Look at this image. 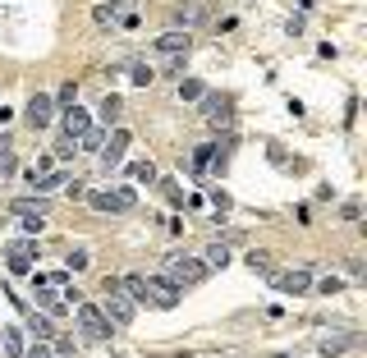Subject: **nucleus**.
Wrapping results in <instances>:
<instances>
[{
	"instance_id": "obj_1",
	"label": "nucleus",
	"mask_w": 367,
	"mask_h": 358,
	"mask_svg": "<svg viewBox=\"0 0 367 358\" xmlns=\"http://www.w3.org/2000/svg\"><path fill=\"white\" fill-rule=\"evenodd\" d=\"M96 308L106 313V322H111V326H133V313H138V303H133V298L120 289V280H111V276H106V298Z\"/></svg>"
},
{
	"instance_id": "obj_2",
	"label": "nucleus",
	"mask_w": 367,
	"mask_h": 358,
	"mask_svg": "<svg viewBox=\"0 0 367 358\" xmlns=\"http://www.w3.org/2000/svg\"><path fill=\"white\" fill-rule=\"evenodd\" d=\"M166 280L179 285V289L202 285V280H207V262H202V257H188V253H170L166 257Z\"/></svg>"
},
{
	"instance_id": "obj_3",
	"label": "nucleus",
	"mask_w": 367,
	"mask_h": 358,
	"mask_svg": "<svg viewBox=\"0 0 367 358\" xmlns=\"http://www.w3.org/2000/svg\"><path fill=\"white\" fill-rule=\"evenodd\" d=\"M83 202H88L92 211H111V216H124V211L138 207V193H133V189H92Z\"/></svg>"
},
{
	"instance_id": "obj_4",
	"label": "nucleus",
	"mask_w": 367,
	"mask_h": 358,
	"mask_svg": "<svg viewBox=\"0 0 367 358\" xmlns=\"http://www.w3.org/2000/svg\"><path fill=\"white\" fill-rule=\"evenodd\" d=\"M74 317H79V331L88 335V340H111V331H115V326L106 322V313H101L96 303L79 298V303H74Z\"/></svg>"
},
{
	"instance_id": "obj_5",
	"label": "nucleus",
	"mask_w": 367,
	"mask_h": 358,
	"mask_svg": "<svg viewBox=\"0 0 367 358\" xmlns=\"http://www.w3.org/2000/svg\"><path fill=\"white\" fill-rule=\"evenodd\" d=\"M198 106H202V115H207V124H211L216 133L235 124V101H230L225 92H202V96H198Z\"/></svg>"
},
{
	"instance_id": "obj_6",
	"label": "nucleus",
	"mask_w": 367,
	"mask_h": 358,
	"mask_svg": "<svg viewBox=\"0 0 367 358\" xmlns=\"http://www.w3.org/2000/svg\"><path fill=\"white\" fill-rule=\"evenodd\" d=\"M23 120H28V129H33V133L51 129V124H55V101H51V96H46V92H33V101H28Z\"/></svg>"
},
{
	"instance_id": "obj_7",
	"label": "nucleus",
	"mask_w": 367,
	"mask_h": 358,
	"mask_svg": "<svg viewBox=\"0 0 367 358\" xmlns=\"http://www.w3.org/2000/svg\"><path fill=\"white\" fill-rule=\"evenodd\" d=\"M129 142H133V133H129V129H120V124H115V129L106 133L101 152H96V157H101V166H106V170H111V166H120V161H124V152H129Z\"/></svg>"
},
{
	"instance_id": "obj_8",
	"label": "nucleus",
	"mask_w": 367,
	"mask_h": 358,
	"mask_svg": "<svg viewBox=\"0 0 367 358\" xmlns=\"http://www.w3.org/2000/svg\"><path fill=\"white\" fill-rule=\"evenodd\" d=\"M271 285L280 289V294L298 298V294H307V289H312V267H298V271H280V276H271Z\"/></svg>"
},
{
	"instance_id": "obj_9",
	"label": "nucleus",
	"mask_w": 367,
	"mask_h": 358,
	"mask_svg": "<svg viewBox=\"0 0 367 358\" xmlns=\"http://www.w3.org/2000/svg\"><path fill=\"white\" fill-rule=\"evenodd\" d=\"M5 257H9V271L14 276H23V271H33V262H37V239H14V244L5 248Z\"/></svg>"
},
{
	"instance_id": "obj_10",
	"label": "nucleus",
	"mask_w": 367,
	"mask_h": 358,
	"mask_svg": "<svg viewBox=\"0 0 367 358\" xmlns=\"http://www.w3.org/2000/svg\"><path fill=\"white\" fill-rule=\"evenodd\" d=\"M147 303L161 308V313H170V308L179 303V285H170L166 276H147Z\"/></svg>"
},
{
	"instance_id": "obj_11",
	"label": "nucleus",
	"mask_w": 367,
	"mask_h": 358,
	"mask_svg": "<svg viewBox=\"0 0 367 358\" xmlns=\"http://www.w3.org/2000/svg\"><path fill=\"white\" fill-rule=\"evenodd\" d=\"M170 18H175V28L188 33V28H198L202 18H207V9H202V0H175V5H170Z\"/></svg>"
},
{
	"instance_id": "obj_12",
	"label": "nucleus",
	"mask_w": 367,
	"mask_h": 358,
	"mask_svg": "<svg viewBox=\"0 0 367 358\" xmlns=\"http://www.w3.org/2000/svg\"><path fill=\"white\" fill-rule=\"evenodd\" d=\"M188 46H193V37L184 33V28H170V33L157 37V51L166 55V60H170V55H188Z\"/></svg>"
},
{
	"instance_id": "obj_13",
	"label": "nucleus",
	"mask_w": 367,
	"mask_h": 358,
	"mask_svg": "<svg viewBox=\"0 0 367 358\" xmlns=\"http://www.w3.org/2000/svg\"><path fill=\"white\" fill-rule=\"evenodd\" d=\"M64 138H83V133L92 129V115L83 111V106H64V120H60Z\"/></svg>"
},
{
	"instance_id": "obj_14",
	"label": "nucleus",
	"mask_w": 367,
	"mask_h": 358,
	"mask_svg": "<svg viewBox=\"0 0 367 358\" xmlns=\"http://www.w3.org/2000/svg\"><path fill=\"white\" fill-rule=\"evenodd\" d=\"M37 313H46V317H64V308H69V303H64V294H55V289L51 285H37Z\"/></svg>"
},
{
	"instance_id": "obj_15",
	"label": "nucleus",
	"mask_w": 367,
	"mask_h": 358,
	"mask_svg": "<svg viewBox=\"0 0 367 358\" xmlns=\"http://www.w3.org/2000/svg\"><path fill=\"white\" fill-rule=\"evenodd\" d=\"M225 147H230V142H225ZM216 157H220V147H216V142H202V147H193V157H188L193 175H211V166H216Z\"/></svg>"
},
{
	"instance_id": "obj_16",
	"label": "nucleus",
	"mask_w": 367,
	"mask_h": 358,
	"mask_svg": "<svg viewBox=\"0 0 367 358\" xmlns=\"http://www.w3.org/2000/svg\"><path fill=\"white\" fill-rule=\"evenodd\" d=\"M9 211H14V216H51V202H46V193H37V198H14Z\"/></svg>"
},
{
	"instance_id": "obj_17",
	"label": "nucleus",
	"mask_w": 367,
	"mask_h": 358,
	"mask_svg": "<svg viewBox=\"0 0 367 358\" xmlns=\"http://www.w3.org/2000/svg\"><path fill=\"white\" fill-rule=\"evenodd\" d=\"M64 184H69V175H64V170H42V175H33V189L37 193H55V189H64Z\"/></svg>"
},
{
	"instance_id": "obj_18",
	"label": "nucleus",
	"mask_w": 367,
	"mask_h": 358,
	"mask_svg": "<svg viewBox=\"0 0 367 358\" xmlns=\"http://www.w3.org/2000/svg\"><path fill=\"white\" fill-rule=\"evenodd\" d=\"M120 289L133 303H147V276H138V271H133V276H120Z\"/></svg>"
},
{
	"instance_id": "obj_19",
	"label": "nucleus",
	"mask_w": 367,
	"mask_h": 358,
	"mask_svg": "<svg viewBox=\"0 0 367 358\" xmlns=\"http://www.w3.org/2000/svg\"><path fill=\"white\" fill-rule=\"evenodd\" d=\"M23 317H28V331H33L37 335V340H51V317H46V313H37V308H23Z\"/></svg>"
},
{
	"instance_id": "obj_20",
	"label": "nucleus",
	"mask_w": 367,
	"mask_h": 358,
	"mask_svg": "<svg viewBox=\"0 0 367 358\" xmlns=\"http://www.w3.org/2000/svg\"><path fill=\"white\" fill-rule=\"evenodd\" d=\"M354 345H358V335H322L317 349L322 354H344V349H354Z\"/></svg>"
},
{
	"instance_id": "obj_21",
	"label": "nucleus",
	"mask_w": 367,
	"mask_h": 358,
	"mask_svg": "<svg viewBox=\"0 0 367 358\" xmlns=\"http://www.w3.org/2000/svg\"><path fill=\"white\" fill-rule=\"evenodd\" d=\"M244 267L253 271V276H276V267H271V253H262V248H253V253L244 257Z\"/></svg>"
},
{
	"instance_id": "obj_22",
	"label": "nucleus",
	"mask_w": 367,
	"mask_h": 358,
	"mask_svg": "<svg viewBox=\"0 0 367 358\" xmlns=\"http://www.w3.org/2000/svg\"><path fill=\"white\" fill-rule=\"evenodd\" d=\"M120 111H124V101H120V96H106V101H101V111H96V115H101V129H115V124H120Z\"/></svg>"
},
{
	"instance_id": "obj_23",
	"label": "nucleus",
	"mask_w": 367,
	"mask_h": 358,
	"mask_svg": "<svg viewBox=\"0 0 367 358\" xmlns=\"http://www.w3.org/2000/svg\"><path fill=\"white\" fill-rule=\"evenodd\" d=\"M0 345H5V354H14V358H23V331H18V326H5V331H0Z\"/></svg>"
},
{
	"instance_id": "obj_24",
	"label": "nucleus",
	"mask_w": 367,
	"mask_h": 358,
	"mask_svg": "<svg viewBox=\"0 0 367 358\" xmlns=\"http://www.w3.org/2000/svg\"><path fill=\"white\" fill-rule=\"evenodd\" d=\"M202 262H207V271H216V267H230V248H225V244H207Z\"/></svg>"
},
{
	"instance_id": "obj_25",
	"label": "nucleus",
	"mask_w": 367,
	"mask_h": 358,
	"mask_svg": "<svg viewBox=\"0 0 367 358\" xmlns=\"http://www.w3.org/2000/svg\"><path fill=\"white\" fill-rule=\"evenodd\" d=\"M129 175H133V184H157V179H161L152 161H133V166H129Z\"/></svg>"
},
{
	"instance_id": "obj_26",
	"label": "nucleus",
	"mask_w": 367,
	"mask_h": 358,
	"mask_svg": "<svg viewBox=\"0 0 367 358\" xmlns=\"http://www.w3.org/2000/svg\"><path fill=\"white\" fill-rule=\"evenodd\" d=\"M14 225L23 230L28 239H37V235H42V230H46V216H14Z\"/></svg>"
},
{
	"instance_id": "obj_27",
	"label": "nucleus",
	"mask_w": 367,
	"mask_h": 358,
	"mask_svg": "<svg viewBox=\"0 0 367 358\" xmlns=\"http://www.w3.org/2000/svg\"><path fill=\"white\" fill-rule=\"evenodd\" d=\"M101 142H106V129H88L79 138V152H101Z\"/></svg>"
},
{
	"instance_id": "obj_28",
	"label": "nucleus",
	"mask_w": 367,
	"mask_h": 358,
	"mask_svg": "<svg viewBox=\"0 0 367 358\" xmlns=\"http://www.w3.org/2000/svg\"><path fill=\"white\" fill-rule=\"evenodd\" d=\"M202 92H207V88H202L198 79H184V83H179V96H184V101H198Z\"/></svg>"
},
{
	"instance_id": "obj_29",
	"label": "nucleus",
	"mask_w": 367,
	"mask_h": 358,
	"mask_svg": "<svg viewBox=\"0 0 367 358\" xmlns=\"http://www.w3.org/2000/svg\"><path fill=\"white\" fill-rule=\"evenodd\" d=\"M51 101H60V106H79V88H74V79H69V83H64V88H60V92H55V96H51Z\"/></svg>"
},
{
	"instance_id": "obj_30",
	"label": "nucleus",
	"mask_w": 367,
	"mask_h": 358,
	"mask_svg": "<svg viewBox=\"0 0 367 358\" xmlns=\"http://www.w3.org/2000/svg\"><path fill=\"white\" fill-rule=\"evenodd\" d=\"M152 79H157V74H152L147 65H133V69H129V83H138V88H147Z\"/></svg>"
},
{
	"instance_id": "obj_31",
	"label": "nucleus",
	"mask_w": 367,
	"mask_h": 358,
	"mask_svg": "<svg viewBox=\"0 0 367 358\" xmlns=\"http://www.w3.org/2000/svg\"><path fill=\"white\" fill-rule=\"evenodd\" d=\"M317 289L331 298V294H340V289H344V280H340V276H322V280H317Z\"/></svg>"
},
{
	"instance_id": "obj_32",
	"label": "nucleus",
	"mask_w": 367,
	"mask_h": 358,
	"mask_svg": "<svg viewBox=\"0 0 367 358\" xmlns=\"http://www.w3.org/2000/svg\"><path fill=\"white\" fill-rule=\"evenodd\" d=\"M88 267H92L88 248H74V253H69V271H88Z\"/></svg>"
},
{
	"instance_id": "obj_33",
	"label": "nucleus",
	"mask_w": 367,
	"mask_h": 358,
	"mask_svg": "<svg viewBox=\"0 0 367 358\" xmlns=\"http://www.w3.org/2000/svg\"><path fill=\"white\" fill-rule=\"evenodd\" d=\"M55 157H60V161L79 157V138H60V147H55Z\"/></svg>"
},
{
	"instance_id": "obj_34",
	"label": "nucleus",
	"mask_w": 367,
	"mask_h": 358,
	"mask_svg": "<svg viewBox=\"0 0 367 358\" xmlns=\"http://www.w3.org/2000/svg\"><path fill=\"white\" fill-rule=\"evenodd\" d=\"M64 193H69V198H74V202H83V198H88V184H83V179H74V175H69V184H64Z\"/></svg>"
},
{
	"instance_id": "obj_35",
	"label": "nucleus",
	"mask_w": 367,
	"mask_h": 358,
	"mask_svg": "<svg viewBox=\"0 0 367 358\" xmlns=\"http://www.w3.org/2000/svg\"><path fill=\"white\" fill-rule=\"evenodd\" d=\"M340 216H344V220H363V207H358V202H344Z\"/></svg>"
},
{
	"instance_id": "obj_36",
	"label": "nucleus",
	"mask_w": 367,
	"mask_h": 358,
	"mask_svg": "<svg viewBox=\"0 0 367 358\" xmlns=\"http://www.w3.org/2000/svg\"><path fill=\"white\" fill-rule=\"evenodd\" d=\"M51 358H74V345H69V340H55V349H51Z\"/></svg>"
},
{
	"instance_id": "obj_37",
	"label": "nucleus",
	"mask_w": 367,
	"mask_h": 358,
	"mask_svg": "<svg viewBox=\"0 0 367 358\" xmlns=\"http://www.w3.org/2000/svg\"><path fill=\"white\" fill-rule=\"evenodd\" d=\"M23 358H51V349H46V340H37L33 349H23Z\"/></svg>"
},
{
	"instance_id": "obj_38",
	"label": "nucleus",
	"mask_w": 367,
	"mask_h": 358,
	"mask_svg": "<svg viewBox=\"0 0 367 358\" xmlns=\"http://www.w3.org/2000/svg\"><path fill=\"white\" fill-rule=\"evenodd\" d=\"M161 189H166V198H170V202H184V193H179V184H175V179H166Z\"/></svg>"
}]
</instances>
